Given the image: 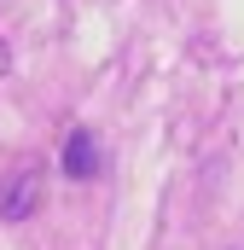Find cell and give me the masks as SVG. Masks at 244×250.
<instances>
[{"instance_id":"1","label":"cell","mask_w":244,"mask_h":250,"mask_svg":"<svg viewBox=\"0 0 244 250\" xmlns=\"http://www.w3.org/2000/svg\"><path fill=\"white\" fill-rule=\"evenodd\" d=\"M41 204V163H23L12 181H0V221H29Z\"/></svg>"},{"instance_id":"2","label":"cell","mask_w":244,"mask_h":250,"mask_svg":"<svg viewBox=\"0 0 244 250\" xmlns=\"http://www.w3.org/2000/svg\"><path fill=\"white\" fill-rule=\"evenodd\" d=\"M59 169L70 175V181H93V175H99V146H93V134H87V128H70Z\"/></svg>"},{"instance_id":"3","label":"cell","mask_w":244,"mask_h":250,"mask_svg":"<svg viewBox=\"0 0 244 250\" xmlns=\"http://www.w3.org/2000/svg\"><path fill=\"white\" fill-rule=\"evenodd\" d=\"M6 64H12V53H6V41H0V76H6Z\"/></svg>"}]
</instances>
